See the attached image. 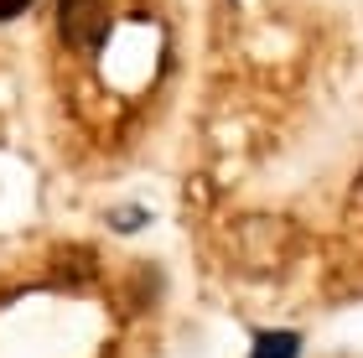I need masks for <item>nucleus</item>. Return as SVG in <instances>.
I'll return each instance as SVG.
<instances>
[{"label": "nucleus", "instance_id": "f03ea898", "mask_svg": "<svg viewBox=\"0 0 363 358\" xmlns=\"http://www.w3.org/2000/svg\"><path fill=\"white\" fill-rule=\"evenodd\" d=\"M250 358H301V332H291V328H265V332H255Z\"/></svg>", "mask_w": 363, "mask_h": 358}, {"label": "nucleus", "instance_id": "f257e3e1", "mask_svg": "<svg viewBox=\"0 0 363 358\" xmlns=\"http://www.w3.org/2000/svg\"><path fill=\"white\" fill-rule=\"evenodd\" d=\"M57 37L68 47H99L109 37V6L104 0H57Z\"/></svg>", "mask_w": 363, "mask_h": 358}, {"label": "nucleus", "instance_id": "7ed1b4c3", "mask_svg": "<svg viewBox=\"0 0 363 358\" xmlns=\"http://www.w3.org/2000/svg\"><path fill=\"white\" fill-rule=\"evenodd\" d=\"M26 6H31V0H0V21H16Z\"/></svg>", "mask_w": 363, "mask_h": 358}]
</instances>
